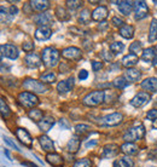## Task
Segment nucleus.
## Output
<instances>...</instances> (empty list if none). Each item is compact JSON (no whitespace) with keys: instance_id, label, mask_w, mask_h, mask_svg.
Returning a JSON list of instances; mask_svg holds the SVG:
<instances>
[{"instance_id":"47","label":"nucleus","mask_w":157,"mask_h":167,"mask_svg":"<svg viewBox=\"0 0 157 167\" xmlns=\"http://www.w3.org/2000/svg\"><path fill=\"white\" fill-rule=\"evenodd\" d=\"M22 47H23V50H24L25 52H29V53H30V51H33V49H34V44L30 41H25V42H23Z\"/></svg>"},{"instance_id":"24","label":"nucleus","mask_w":157,"mask_h":167,"mask_svg":"<svg viewBox=\"0 0 157 167\" xmlns=\"http://www.w3.org/2000/svg\"><path fill=\"white\" fill-rule=\"evenodd\" d=\"M124 78L128 83H136L141 78V73L136 68H129L124 72Z\"/></svg>"},{"instance_id":"45","label":"nucleus","mask_w":157,"mask_h":167,"mask_svg":"<svg viewBox=\"0 0 157 167\" xmlns=\"http://www.w3.org/2000/svg\"><path fill=\"white\" fill-rule=\"evenodd\" d=\"M146 119L147 120H156L157 119V109H151L146 113Z\"/></svg>"},{"instance_id":"8","label":"nucleus","mask_w":157,"mask_h":167,"mask_svg":"<svg viewBox=\"0 0 157 167\" xmlns=\"http://www.w3.org/2000/svg\"><path fill=\"white\" fill-rule=\"evenodd\" d=\"M151 99V95L147 92H139L137 93L132 99H131V105L134 108H141L145 104H147Z\"/></svg>"},{"instance_id":"58","label":"nucleus","mask_w":157,"mask_h":167,"mask_svg":"<svg viewBox=\"0 0 157 167\" xmlns=\"http://www.w3.org/2000/svg\"><path fill=\"white\" fill-rule=\"evenodd\" d=\"M152 64H154V65H156V64H157V56L155 57V60H154V62H152Z\"/></svg>"},{"instance_id":"52","label":"nucleus","mask_w":157,"mask_h":167,"mask_svg":"<svg viewBox=\"0 0 157 167\" xmlns=\"http://www.w3.org/2000/svg\"><path fill=\"white\" fill-rule=\"evenodd\" d=\"M108 25H109V24H108V22H101V23H99L98 24V29L99 30H106V29H108Z\"/></svg>"},{"instance_id":"61","label":"nucleus","mask_w":157,"mask_h":167,"mask_svg":"<svg viewBox=\"0 0 157 167\" xmlns=\"http://www.w3.org/2000/svg\"><path fill=\"white\" fill-rule=\"evenodd\" d=\"M147 167H156V166H147Z\"/></svg>"},{"instance_id":"42","label":"nucleus","mask_w":157,"mask_h":167,"mask_svg":"<svg viewBox=\"0 0 157 167\" xmlns=\"http://www.w3.org/2000/svg\"><path fill=\"white\" fill-rule=\"evenodd\" d=\"M141 42L140 41H134L131 44V46H129V51H131V53H134V55H137L138 53H140L141 52Z\"/></svg>"},{"instance_id":"12","label":"nucleus","mask_w":157,"mask_h":167,"mask_svg":"<svg viewBox=\"0 0 157 167\" xmlns=\"http://www.w3.org/2000/svg\"><path fill=\"white\" fill-rule=\"evenodd\" d=\"M74 84H75V79H74V76H70V78H68L67 80L59 81V83L57 84V91H58L60 95L68 93L69 91H71V90H73Z\"/></svg>"},{"instance_id":"13","label":"nucleus","mask_w":157,"mask_h":167,"mask_svg":"<svg viewBox=\"0 0 157 167\" xmlns=\"http://www.w3.org/2000/svg\"><path fill=\"white\" fill-rule=\"evenodd\" d=\"M109 16V11H108V7L106 6H98L93 10L92 12V20L93 21H98V22H104L106 20V17Z\"/></svg>"},{"instance_id":"44","label":"nucleus","mask_w":157,"mask_h":167,"mask_svg":"<svg viewBox=\"0 0 157 167\" xmlns=\"http://www.w3.org/2000/svg\"><path fill=\"white\" fill-rule=\"evenodd\" d=\"M101 57H103V60L105 61V62H111L113 60H114V55H113V52H108V51H101Z\"/></svg>"},{"instance_id":"56","label":"nucleus","mask_w":157,"mask_h":167,"mask_svg":"<svg viewBox=\"0 0 157 167\" xmlns=\"http://www.w3.org/2000/svg\"><path fill=\"white\" fill-rule=\"evenodd\" d=\"M150 156H151V157H157V149L150 153Z\"/></svg>"},{"instance_id":"54","label":"nucleus","mask_w":157,"mask_h":167,"mask_svg":"<svg viewBox=\"0 0 157 167\" xmlns=\"http://www.w3.org/2000/svg\"><path fill=\"white\" fill-rule=\"evenodd\" d=\"M22 165H24V166H27V167H38L36 165H34V164H32V162H28V161H23Z\"/></svg>"},{"instance_id":"21","label":"nucleus","mask_w":157,"mask_h":167,"mask_svg":"<svg viewBox=\"0 0 157 167\" xmlns=\"http://www.w3.org/2000/svg\"><path fill=\"white\" fill-rule=\"evenodd\" d=\"M138 61H139V58H138L137 55H134V53H128V55H126V56L122 58L121 64H122L124 68L129 69V68H133L138 63Z\"/></svg>"},{"instance_id":"50","label":"nucleus","mask_w":157,"mask_h":167,"mask_svg":"<svg viewBox=\"0 0 157 167\" xmlns=\"http://www.w3.org/2000/svg\"><path fill=\"white\" fill-rule=\"evenodd\" d=\"M87 78H88V72L85 70V69L80 70V73H78V79H80V80H86Z\"/></svg>"},{"instance_id":"32","label":"nucleus","mask_w":157,"mask_h":167,"mask_svg":"<svg viewBox=\"0 0 157 167\" xmlns=\"http://www.w3.org/2000/svg\"><path fill=\"white\" fill-rule=\"evenodd\" d=\"M157 39V20L154 18L151 21L150 28H149V41L155 42Z\"/></svg>"},{"instance_id":"19","label":"nucleus","mask_w":157,"mask_h":167,"mask_svg":"<svg viewBox=\"0 0 157 167\" xmlns=\"http://www.w3.org/2000/svg\"><path fill=\"white\" fill-rule=\"evenodd\" d=\"M39 143H40V146H41V148H42L45 151H47V153H55V144H53V141H52L50 137H47L46 134L40 136Z\"/></svg>"},{"instance_id":"10","label":"nucleus","mask_w":157,"mask_h":167,"mask_svg":"<svg viewBox=\"0 0 157 167\" xmlns=\"http://www.w3.org/2000/svg\"><path fill=\"white\" fill-rule=\"evenodd\" d=\"M134 9H136V14H134V18L137 21L144 20L145 17H147L149 14V9L145 1H134Z\"/></svg>"},{"instance_id":"30","label":"nucleus","mask_w":157,"mask_h":167,"mask_svg":"<svg viewBox=\"0 0 157 167\" xmlns=\"http://www.w3.org/2000/svg\"><path fill=\"white\" fill-rule=\"evenodd\" d=\"M55 14H56V16H57V18H58L59 21L64 22V21H69V20H70V15H69L68 11H67L64 7H62V6H57V7H56Z\"/></svg>"},{"instance_id":"49","label":"nucleus","mask_w":157,"mask_h":167,"mask_svg":"<svg viewBox=\"0 0 157 167\" xmlns=\"http://www.w3.org/2000/svg\"><path fill=\"white\" fill-rule=\"evenodd\" d=\"M23 12H24V14H32V12H33V7H32L30 2L24 4V6H23Z\"/></svg>"},{"instance_id":"48","label":"nucleus","mask_w":157,"mask_h":167,"mask_svg":"<svg viewBox=\"0 0 157 167\" xmlns=\"http://www.w3.org/2000/svg\"><path fill=\"white\" fill-rule=\"evenodd\" d=\"M101 68H103V63L101 62H97V61L92 62V69H93V72H99Z\"/></svg>"},{"instance_id":"60","label":"nucleus","mask_w":157,"mask_h":167,"mask_svg":"<svg viewBox=\"0 0 157 167\" xmlns=\"http://www.w3.org/2000/svg\"><path fill=\"white\" fill-rule=\"evenodd\" d=\"M114 167H120V166H118V164H117V161H116V162L114 164Z\"/></svg>"},{"instance_id":"9","label":"nucleus","mask_w":157,"mask_h":167,"mask_svg":"<svg viewBox=\"0 0 157 167\" xmlns=\"http://www.w3.org/2000/svg\"><path fill=\"white\" fill-rule=\"evenodd\" d=\"M62 56L67 60H71V61H78L82 57V52L78 47L75 46H69V47H65L63 51H62Z\"/></svg>"},{"instance_id":"53","label":"nucleus","mask_w":157,"mask_h":167,"mask_svg":"<svg viewBox=\"0 0 157 167\" xmlns=\"http://www.w3.org/2000/svg\"><path fill=\"white\" fill-rule=\"evenodd\" d=\"M4 141H5V142H6V143H7L9 146H12L13 149H16V150H20V149H18V146H16V144H15L13 142H11V141H10V139H9L7 137H5V138H4Z\"/></svg>"},{"instance_id":"46","label":"nucleus","mask_w":157,"mask_h":167,"mask_svg":"<svg viewBox=\"0 0 157 167\" xmlns=\"http://www.w3.org/2000/svg\"><path fill=\"white\" fill-rule=\"evenodd\" d=\"M111 23H113V25L114 27H118V28H121V27H123L124 24V22L122 21V18H120V17H113V20H111Z\"/></svg>"},{"instance_id":"5","label":"nucleus","mask_w":157,"mask_h":167,"mask_svg":"<svg viewBox=\"0 0 157 167\" xmlns=\"http://www.w3.org/2000/svg\"><path fill=\"white\" fill-rule=\"evenodd\" d=\"M23 87L28 91H32V93H46L48 91V87L44 83L35 79H25L23 81Z\"/></svg>"},{"instance_id":"34","label":"nucleus","mask_w":157,"mask_h":167,"mask_svg":"<svg viewBox=\"0 0 157 167\" xmlns=\"http://www.w3.org/2000/svg\"><path fill=\"white\" fill-rule=\"evenodd\" d=\"M91 18H92V14H91L87 9H83V10L80 12V15H78V23H81V24H87L88 22L91 21Z\"/></svg>"},{"instance_id":"35","label":"nucleus","mask_w":157,"mask_h":167,"mask_svg":"<svg viewBox=\"0 0 157 167\" xmlns=\"http://www.w3.org/2000/svg\"><path fill=\"white\" fill-rule=\"evenodd\" d=\"M117 164L120 167H134V161L129 156H122L121 159H118Z\"/></svg>"},{"instance_id":"16","label":"nucleus","mask_w":157,"mask_h":167,"mask_svg":"<svg viewBox=\"0 0 157 167\" xmlns=\"http://www.w3.org/2000/svg\"><path fill=\"white\" fill-rule=\"evenodd\" d=\"M41 62H42L41 57H40L38 53H35V52H30V53H28L24 57V63L29 68H38L40 64H41Z\"/></svg>"},{"instance_id":"51","label":"nucleus","mask_w":157,"mask_h":167,"mask_svg":"<svg viewBox=\"0 0 157 167\" xmlns=\"http://www.w3.org/2000/svg\"><path fill=\"white\" fill-rule=\"evenodd\" d=\"M9 14H10V15H12V16H15V15H17V14H18V9H17V6H15V5H12V6H10V10H9Z\"/></svg>"},{"instance_id":"25","label":"nucleus","mask_w":157,"mask_h":167,"mask_svg":"<svg viewBox=\"0 0 157 167\" xmlns=\"http://www.w3.org/2000/svg\"><path fill=\"white\" fill-rule=\"evenodd\" d=\"M134 9V2L133 1H120L118 2V10L122 15L129 16Z\"/></svg>"},{"instance_id":"7","label":"nucleus","mask_w":157,"mask_h":167,"mask_svg":"<svg viewBox=\"0 0 157 167\" xmlns=\"http://www.w3.org/2000/svg\"><path fill=\"white\" fill-rule=\"evenodd\" d=\"M0 55L6 58H10V60H16L18 57L20 52H18L17 46H15L12 44H5V45L0 46Z\"/></svg>"},{"instance_id":"4","label":"nucleus","mask_w":157,"mask_h":167,"mask_svg":"<svg viewBox=\"0 0 157 167\" xmlns=\"http://www.w3.org/2000/svg\"><path fill=\"white\" fill-rule=\"evenodd\" d=\"M17 99L22 107L28 108V109H34V107L39 104V98L36 97V95L32 92H21Z\"/></svg>"},{"instance_id":"31","label":"nucleus","mask_w":157,"mask_h":167,"mask_svg":"<svg viewBox=\"0 0 157 167\" xmlns=\"http://www.w3.org/2000/svg\"><path fill=\"white\" fill-rule=\"evenodd\" d=\"M56 79H57V75H56V73H53V72L44 73V74H41V76H40V81L44 83L45 85H46V84H53L56 81Z\"/></svg>"},{"instance_id":"1","label":"nucleus","mask_w":157,"mask_h":167,"mask_svg":"<svg viewBox=\"0 0 157 167\" xmlns=\"http://www.w3.org/2000/svg\"><path fill=\"white\" fill-rule=\"evenodd\" d=\"M59 51L57 49L52 47V46H48V47H45L42 50V53H41V60L45 67L47 68H53L56 67L59 62Z\"/></svg>"},{"instance_id":"57","label":"nucleus","mask_w":157,"mask_h":167,"mask_svg":"<svg viewBox=\"0 0 157 167\" xmlns=\"http://www.w3.org/2000/svg\"><path fill=\"white\" fill-rule=\"evenodd\" d=\"M152 128H155V130H157V119L152 122Z\"/></svg>"},{"instance_id":"17","label":"nucleus","mask_w":157,"mask_h":167,"mask_svg":"<svg viewBox=\"0 0 157 167\" xmlns=\"http://www.w3.org/2000/svg\"><path fill=\"white\" fill-rule=\"evenodd\" d=\"M46 161L53 167H63V165H64L63 156L57 153H48L46 155Z\"/></svg>"},{"instance_id":"15","label":"nucleus","mask_w":157,"mask_h":167,"mask_svg":"<svg viewBox=\"0 0 157 167\" xmlns=\"http://www.w3.org/2000/svg\"><path fill=\"white\" fill-rule=\"evenodd\" d=\"M52 21H53V16H52V14H50L47 11L38 14L36 16H34V22L40 27H45V25L50 24Z\"/></svg>"},{"instance_id":"22","label":"nucleus","mask_w":157,"mask_h":167,"mask_svg":"<svg viewBox=\"0 0 157 167\" xmlns=\"http://www.w3.org/2000/svg\"><path fill=\"white\" fill-rule=\"evenodd\" d=\"M120 150H121L123 154H126L127 156H132V155H136V154H137L139 148H138V146L134 144V143L126 142V143H123L122 146H120Z\"/></svg>"},{"instance_id":"59","label":"nucleus","mask_w":157,"mask_h":167,"mask_svg":"<svg viewBox=\"0 0 157 167\" xmlns=\"http://www.w3.org/2000/svg\"><path fill=\"white\" fill-rule=\"evenodd\" d=\"M5 154H6V156L10 159V154H9V151H7V150H5ZM10 160H11V159H10Z\"/></svg>"},{"instance_id":"23","label":"nucleus","mask_w":157,"mask_h":167,"mask_svg":"<svg viewBox=\"0 0 157 167\" xmlns=\"http://www.w3.org/2000/svg\"><path fill=\"white\" fill-rule=\"evenodd\" d=\"M141 88L149 92H157V78H147L141 83Z\"/></svg>"},{"instance_id":"27","label":"nucleus","mask_w":157,"mask_h":167,"mask_svg":"<svg viewBox=\"0 0 157 167\" xmlns=\"http://www.w3.org/2000/svg\"><path fill=\"white\" fill-rule=\"evenodd\" d=\"M29 2H30L32 7H33L34 10L42 11V12H45V10H47V9L50 7V4H51L48 0H32V1H29Z\"/></svg>"},{"instance_id":"11","label":"nucleus","mask_w":157,"mask_h":167,"mask_svg":"<svg viewBox=\"0 0 157 167\" xmlns=\"http://www.w3.org/2000/svg\"><path fill=\"white\" fill-rule=\"evenodd\" d=\"M16 136H17V138L20 139V142L23 146L32 148V146H33V138H32L30 133L25 128H22V127L17 128L16 130Z\"/></svg>"},{"instance_id":"26","label":"nucleus","mask_w":157,"mask_h":167,"mask_svg":"<svg viewBox=\"0 0 157 167\" xmlns=\"http://www.w3.org/2000/svg\"><path fill=\"white\" fill-rule=\"evenodd\" d=\"M157 56L156 47H146L141 53V60L145 62H154L155 57Z\"/></svg>"},{"instance_id":"2","label":"nucleus","mask_w":157,"mask_h":167,"mask_svg":"<svg viewBox=\"0 0 157 167\" xmlns=\"http://www.w3.org/2000/svg\"><path fill=\"white\" fill-rule=\"evenodd\" d=\"M145 136V126L143 124H138V125L131 127L124 134H123V139L126 142L133 143L136 141H140L143 139Z\"/></svg>"},{"instance_id":"20","label":"nucleus","mask_w":157,"mask_h":167,"mask_svg":"<svg viewBox=\"0 0 157 167\" xmlns=\"http://www.w3.org/2000/svg\"><path fill=\"white\" fill-rule=\"evenodd\" d=\"M55 122H56L55 118L47 115V116H44V118L40 120L39 122H38V126H39V128L42 132H47L52 126L55 125Z\"/></svg>"},{"instance_id":"55","label":"nucleus","mask_w":157,"mask_h":167,"mask_svg":"<svg viewBox=\"0 0 157 167\" xmlns=\"http://www.w3.org/2000/svg\"><path fill=\"white\" fill-rule=\"evenodd\" d=\"M97 144V141H93V142H90V143H87L86 144V148H90V146H93Z\"/></svg>"},{"instance_id":"3","label":"nucleus","mask_w":157,"mask_h":167,"mask_svg":"<svg viewBox=\"0 0 157 167\" xmlns=\"http://www.w3.org/2000/svg\"><path fill=\"white\" fill-rule=\"evenodd\" d=\"M104 98H105V91L97 90V91H92V92L87 93L82 98V103H83V105H87V107H97L104 102Z\"/></svg>"},{"instance_id":"39","label":"nucleus","mask_w":157,"mask_h":167,"mask_svg":"<svg viewBox=\"0 0 157 167\" xmlns=\"http://www.w3.org/2000/svg\"><path fill=\"white\" fill-rule=\"evenodd\" d=\"M124 49V45L123 42H120V41H115L113 44H110V51L113 53H121Z\"/></svg>"},{"instance_id":"18","label":"nucleus","mask_w":157,"mask_h":167,"mask_svg":"<svg viewBox=\"0 0 157 167\" xmlns=\"http://www.w3.org/2000/svg\"><path fill=\"white\" fill-rule=\"evenodd\" d=\"M52 35V29L48 27V25H45V27H39L35 33H34V37L36 40H47L50 39Z\"/></svg>"},{"instance_id":"33","label":"nucleus","mask_w":157,"mask_h":167,"mask_svg":"<svg viewBox=\"0 0 157 167\" xmlns=\"http://www.w3.org/2000/svg\"><path fill=\"white\" fill-rule=\"evenodd\" d=\"M28 116H29V119H32L33 121L39 122L40 120L44 118V114H42V111H41L40 109L34 108V109H30V110L28 111Z\"/></svg>"},{"instance_id":"37","label":"nucleus","mask_w":157,"mask_h":167,"mask_svg":"<svg viewBox=\"0 0 157 167\" xmlns=\"http://www.w3.org/2000/svg\"><path fill=\"white\" fill-rule=\"evenodd\" d=\"M128 81L126 80V78L124 76H117L114 81H113V85L116 87V88H120V90H122V88H124L126 86H128Z\"/></svg>"},{"instance_id":"38","label":"nucleus","mask_w":157,"mask_h":167,"mask_svg":"<svg viewBox=\"0 0 157 167\" xmlns=\"http://www.w3.org/2000/svg\"><path fill=\"white\" fill-rule=\"evenodd\" d=\"M91 131V126L86 125V124H78L75 126V133L80 134V136H83L86 133H88Z\"/></svg>"},{"instance_id":"29","label":"nucleus","mask_w":157,"mask_h":167,"mask_svg":"<svg viewBox=\"0 0 157 167\" xmlns=\"http://www.w3.org/2000/svg\"><path fill=\"white\" fill-rule=\"evenodd\" d=\"M80 144H81V141L80 138L74 136L71 137V139H69V142L67 143V150L69 153H76L78 149H80Z\"/></svg>"},{"instance_id":"36","label":"nucleus","mask_w":157,"mask_h":167,"mask_svg":"<svg viewBox=\"0 0 157 167\" xmlns=\"http://www.w3.org/2000/svg\"><path fill=\"white\" fill-rule=\"evenodd\" d=\"M0 114L4 118H9L11 115V110H10L9 105L6 104V102L2 98H0Z\"/></svg>"},{"instance_id":"14","label":"nucleus","mask_w":157,"mask_h":167,"mask_svg":"<svg viewBox=\"0 0 157 167\" xmlns=\"http://www.w3.org/2000/svg\"><path fill=\"white\" fill-rule=\"evenodd\" d=\"M120 150L117 144L115 143H110V144H106V146H103V150H101V157L104 159H111L114 156H116Z\"/></svg>"},{"instance_id":"28","label":"nucleus","mask_w":157,"mask_h":167,"mask_svg":"<svg viewBox=\"0 0 157 167\" xmlns=\"http://www.w3.org/2000/svg\"><path fill=\"white\" fill-rule=\"evenodd\" d=\"M120 35L124 39H132L134 37V27L131 24H124L120 28Z\"/></svg>"},{"instance_id":"40","label":"nucleus","mask_w":157,"mask_h":167,"mask_svg":"<svg viewBox=\"0 0 157 167\" xmlns=\"http://www.w3.org/2000/svg\"><path fill=\"white\" fill-rule=\"evenodd\" d=\"M65 4H67V6H68L71 11H75V10H78L80 7H82L83 1H80V0H68Z\"/></svg>"},{"instance_id":"6","label":"nucleus","mask_w":157,"mask_h":167,"mask_svg":"<svg viewBox=\"0 0 157 167\" xmlns=\"http://www.w3.org/2000/svg\"><path fill=\"white\" fill-rule=\"evenodd\" d=\"M123 120V115L121 113H111L108 114L105 116H103L99 120V125L100 126H117L122 122Z\"/></svg>"},{"instance_id":"41","label":"nucleus","mask_w":157,"mask_h":167,"mask_svg":"<svg viewBox=\"0 0 157 167\" xmlns=\"http://www.w3.org/2000/svg\"><path fill=\"white\" fill-rule=\"evenodd\" d=\"M73 167H92V162L90 159L85 157V159H80L78 161H75Z\"/></svg>"},{"instance_id":"43","label":"nucleus","mask_w":157,"mask_h":167,"mask_svg":"<svg viewBox=\"0 0 157 167\" xmlns=\"http://www.w3.org/2000/svg\"><path fill=\"white\" fill-rule=\"evenodd\" d=\"M9 11L4 6H0V23H6L9 21Z\"/></svg>"}]
</instances>
